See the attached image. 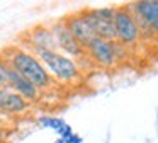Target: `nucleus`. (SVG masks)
I'll use <instances>...</instances> for the list:
<instances>
[{
	"instance_id": "nucleus-8",
	"label": "nucleus",
	"mask_w": 158,
	"mask_h": 143,
	"mask_svg": "<svg viewBox=\"0 0 158 143\" xmlns=\"http://www.w3.org/2000/svg\"><path fill=\"white\" fill-rule=\"evenodd\" d=\"M61 20L66 26V29L72 32V36L75 37L83 48H87L97 37L95 32H94V29L90 27V24L87 22V19L82 15V12L70 14V15H66L65 19H61Z\"/></svg>"
},
{
	"instance_id": "nucleus-15",
	"label": "nucleus",
	"mask_w": 158,
	"mask_h": 143,
	"mask_svg": "<svg viewBox=\"0 0 158 143\" xmlns=\"http://www.w3.org/2000/svg\"><path fill=\"white\" fill-rule=\"evenodd\" d=\"M9 136H10V129L0 123V143H5L9 140Z\"/></svg>"
},
{
	"instance_id": "nucleus-7",
	"label": "nucleus",
	"mask_w": 158,
	"mask_h": 143,
	"mask_svg": "<svg viewBox=\"0 0 158 143\" xmlns=\"http://www.w3.org/2000/svg\"><path fill=\"white\" fill-rule=\"evenodd\" d=\"M7 89H10L12 92L19 94L21 97H24L29 104H34L41 99L43 92L36 87L32 82H29L26 77H22L19 72H15L14 68H9L7 73Z\"/></svg>"
},
{
	"instance_id": "nucleus-10",
	"label": "nucleus",
	"mask_w": 158,
	"mask_h": 143,
	"mask_svg": "<svg viewBox=\"0 0 158 143\" xmlns=\"http://www.w3.org/2000/svg\"><path fill=\"white\" fill-rule=\"evenodd\" d=\"M29 109H31V104L24 97H21L19 94L12 92L7 87L0 89V112L2 114L22 116L29 112Z\"/></svg>"
},
{
	"instance_id": "nucleus-2",
	"label": "nucleus",
	"mask_w": 158,
	"mask_h": 143,
	"mask_svg": "<svg viewBox=\"0 0 158 143\" xmlns=\"http://www.w3.org/2000/svg\"><path fill=\"white\" fill-rule=\"evenodd\" d=\"M32 54H36L43 67L48 70L53 80L63 85H75L82 80V68L75 60L60 53L58 50H46V48H27Z\"/></svg>"
},
{
	"instance_id": "nucleus-4",
	"label": "nucleus",
	"mask_w": 158,
	"mask_h": 143,
	"mask_svg": "<svg viewBox=\"0 0 158 143\" xmlns=\"http://www.w3.org/2000/svg\"><path fill=\"white\" fill-rule=\"evenodd\" d=\"M114 29H116V41L124 46H133L141 39L138 24L134 20L133 12L127 5L116 7V15H114Z\"/></svg>"
},
{
	"instance_id": "nucleus-3",
	"label": "nucleus",
	"mask_w": 158,
	"mask_h": 143,
	"mask_svg": "<svg viewBox=\"0 0 158 143\" xmlns=\"http://www.w3.org/2000/svg\"><path fill=\"white\" fill-rule=\"evenodd\" d=\"M82 15L87 19L97 37L106 41H116L114 29V15L116 7H102V9H82Z\"/></svg>"
},
{
	"instance_id": "nucleus-13",
	"label": "nucleus",
	"mask_w": 158,
	"mask_h": 143,
	"mask_svg": "<svg viewBox=\"0 0 158 143\" xmlns=\"http://www.w3.org/2000/svg\"><path fill=\"white\" fill-rule=\"evenodd\" d=\"M112 48H114V56H116V61L119 63V61H124L127 60V46H124V44L117 43V41H112Z\"/></svg>"
},
{
	"instance_id": "nucleus-12",
	"label": "nucleus",
	"mask_w": 158,
	"mask_h": 143,
	"mask_svg": "<svg viewBox=\"0 0 158 143\" xmlns=\"http://www.w3.org/2000/svg\"><path fill=\"white\" fill-rule=\"evenodd\" d=\"M38 123L43 128H49V129H55V131H58V129L63 128V124H65V121H63L61 118H55V116H41V118L38 119Z\"/></svg>"
},
{
	"instance_id": "nucleus-17",
	"label": "nucleus",
	"mask_w": 158,
	"mask_h": 143,
	"mask_svg": "<svg viewBox=\"0 0 158 143\" xmlns=\"http://www.w3.org/2000/svg\"><path fill=\"white\" fill-rule=\"evenodd\" d=\"M55 143H65V141H63V138H58V140H56Z\"/></svg>"
},
{
	"instance_id": "nucleus-16",
	"label": "nucleus",
	"mask_w": 158,
	"mask_h": 143,
	"mask_svg": "<svg viewBox=\"0 0 158 143\" xmlns=\"http://www.w3.org/2000/svg\"><path fill=\"white\" fill-rule=\"evenodd\" d=\"M63 141H65V143H82V138H80V136H77L75 133H73V135H70L68 138H65Z\"/></svg>"
},
{
	"instance_id": "nucleus-6",
	"label": "nucleus",
	"mask_w": 158,
	"mask_h": 143,
	"mask_svg": "<svg viewBox=\"0 0 158 143\" xmlns=\"http://www.w3.org/2000/svg\"><path fill=\"white\" fill-rule=\"evenodd\" d=\"M85 53L92 65H97L100 68H114L117 65L116 56H114V48L112 41H106L95 37L89 46L85 48Z\"/></svg>"
},
{
	"instance_id": "nucleus-5",
	"label": "nucleus",
	"mask_w": 158,
	"mask_h": 143,
	"mask_svg": "<svg viewBox=\"0 0 158 143\" xmlns=\"http://www.w3.org/2000/svg\"><path fill=\"white\" fill-rule=\"evenodd\" d=\"M51 31H53L55 39H56V50L60 53L70 56L72 60H83L87 56L85 48L72 36V32L66 29L63 20H58V22L51 24Z\"/></svg>"
},
{
	"instance_id": "nucleus-14",
	"label": "nucleus",
	"mask_w": 158,
	"mask_h": 143,
	"mask_svg": "<svg viewBox=\"0 0 158 143\" xmlns=\"http://www.w3.org/2000/svg\"><path fill=\"white\" fill-rule=\"evenodd\" d=\"M9 63L0 54V87H7V73H9Z\"/></svg>"
},
{
	"instance_id": "nucleus-9",
	"label": "nucleus",
	"mask_w": 158,
	"mask_h": 143,
	"mask_svg": "<svg viewBox=\"0 0 158 143\" xmlns=\"http://www.w3.org/2000/svg\"><path fill=\"white\" fill-rule=\"evenodd\" d=\"M134 19L144 22L155 34H158V0H141L127 3Z\"/></svg>"
},
{
	"instance_id": "nucleus-11",
	"label": "nucleus",
	"mask_w": 158,
	"mask_h": 143,
	"mask_svg": "<svg viewBox=\"0 0 158 143\" xmlns=\"http://www.w3.org/2000/svg\"><path fill=\"white\" fill-rule=\"evenodd\" d=\"M26 48H46V50H56V39L51 31V26H36L26 32Z\"/></svg>"
},
{
	"instance_id": "nucleus-1",
	"label": "nucleus",
	"mask_w": 158,
	"mask_h": 143,
	"mask_svg": "<svg viewBox=\"0 0 158 143\" xmlns=\"http://www.w3.org/2000/svg\"><path fill=\"white\" fill-rule=\"evenodd\" d=\"M0 54L9 63V67L14 68L15 72H19L29 82H32L41 92L51 90L53 85L56 84L53 80V77L48 73V70L43 67V63L36 58V54H32L27 48H21V46L12 44V46L5 48Z\"/></svg>"
}]
</instances>
